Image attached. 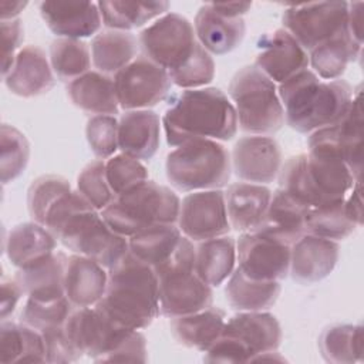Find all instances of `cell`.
<instances>
[{
  "label": "cell",
  "mask_w": 364,
  "mask_h": 364,
  "mask_svg": "<svg viewBox=\"0 0 364 364\" xmlns=\"http://www.w3.org/2000/svg\"><path fill=\"white\" fill-rule=\"evenodd\" d=\"M67 94L71 102L92 115H117L119 104L115 92L114 77L90 70L68 82Z\"/></svg>",
  "instance_id": "27"
},
{
  "label": "cell",
  "mask_w": 364,
  "mask_h": 364,
  "mask_svg": "<svg viewBox=\"0 0 364 364\" xmlns=\"http://www.w3.org/2000/svg\"><path fill=\"white\" fill-rule=\"evenodd\" d=\"M71 191L70 182L58 175H43L34 179L27 192V209L31 219L44 225L54 203Z\"/></svg>",
  "instance_id": "42"
},
{
  "label": "cell",
  "mask_w": 364,
  "mask_h": 364,
  "mask_svg": "<svg viewBox=\"0 0 364 364\" xmlns=\"http://www.w3.org/2000/svg\"><path fill=\"white\" fill-rule=\"evenodd\" d=\"M38 9L47 27L63 38L91 37L102 24L94 1H41Z\"/></svg>",
  "instance_id": "19"
},
{
  "label": "cell",
  "mask_w": 364,
  "mask_h": 364,
  "mask_svg": "<svg viewBox=\"0 0 364 364\" xmlns=\"http://www.w3.org/2000/svg\"><path fill=\"white\" fill-rule=\"evenodd\" d=\"M255 65L273 82H283L309 65L307 51L284 30L260 37Z\"/></svg>",
  "instance_id": "17"
},
{
  "label": "cell",
  "mask_w": 364,
  "mask_h": 364,
  "mask_svg": "<svg viewBox=\"0 0 364 364\" xmlns=\"http://www.w3.org/2000/svg\"><path fill=\"white\" fill-rule=\"evenodd\" d=\"M363 47L358 46L346 31L320 46L313 48L309 54V64L313 67V73L323 80H338L348 63L361 55Z\"/></svg>",
  "instance_id": "35"
},
{
  "label": "cell",
  "mask_w": 364,
  "mask_h": 364,
  "mask_svg": "<svg viewBox=\"0 0 364 364\" xmlns=\"http://www.w3.org/2000/svg\"><path fill=\"white\" fill-rule=\"evenodd\" d=\"M161 125L152 109L124 111L118 119V149L139 161L151 159L161 144Z\"/></svg>",
  "instance_id": "21"
},
{
  "label": "cell",
  "mask_w": 364,
  "mask_h": 364,
  "mask_svg": "<svg viewBox=\"0 0 364 364\" xmlns=\"http://www.w3.org/2000/svg\"><path fill=\"white\" fill-rule=\"evenodd\" d=\"M119 108L124 111L149 109L168 95L172 81L165 68L146 55H136L114 75Z\"/></svg>",
  "instance_id": "13"
},
{
  "label": "cell",
  "mask_w": 364,
  "mask_h": 364,
  "mask_svg": "<svg viewBox=\"0 0 364 364\" xmlns=\"http://www.w3.org/2000/svg\"><path fill=\"white\" fill-rule=\"evenodd\" d=\"M68 256L55 250L43 260L21 267L14 274V280L23 293L30 299L53 300L65 296L64 279Z\"/></svg>",
  "instance_id": "26"
},
{
  "label": "cell",
  "mask_w": 364,
  "mask_h": 364,
  "mask_svg": "<svg viewBox=\"0 0 364 364\" xmlns=\"http://www.w3.org/2000/svg\"><path fill=\"white\" fill-rule=\"evenodd\" d=\"M162 125L171 146L200 138L230 141L239 128L233 104L216 87L176 94L162 117Z\"/></svg>",
  "instance_id": "2"
},
{
  "label": "cell",
  "mask_w": 364,
  "mask_h": 364,
  "mask_svg": "<svg viewBox=\"0 0 364 364\" xmlns=\"http://www.w3.org/2000/svg\"><path fill=\"white\" fill-rule=\"evenodd\" d=\"M64 331L82 357L101 361L148 360L146 340L139 330L124 327L98 307H74L64 323Z\"/></svg>",
  "instance_id": "5"
},
{
  "label": "cell",
  "mask_w": 364,
  "mask_h": 364,
  "mask_svg": "<svg viewBox=\"0 0 364 364\" xmlns=\"http://www.w3.org/2000/svg\"><path fill=\"white\" fill-rule=\"evenodd\" d=\"M338 250L334 240L304 233L290 247L289 273L300 284L317 283L334 270Z\"/></svg>",
  "instance_id": "18"
},
{
  "label": "cell",
  "mask_w": 364,
  "mask_h": 364,
  "mask_svg": "<svg viewBox=\"0 0 364 364\" xmlns=\"http://www.w3.org/2000/svg\"><path fill=\"white\" fill-rule=\"evenodd\" d=\"M348 3L318 1L286 6L282 23L283 28L306 50L348 31Z\"/></svg>",
  "instance_id": "11"
},
{
  "label": "cell",
  "mask_w": 364,
  "mask_h": 364,
  "mask_svg": "<svg viewBox=\"0 0 364 364\" xmlns=\"http://www.w3.org/2000/svg\"><path fill=\"white\" fill-rule=\"evenodd\" d=\"M344 200L346 199L310 208L306 216V233L334 242L348 237L357 226L347 218Z\"/></svg>",
  "instance_id": "40"
},
{
  "label": "cell",
  "mask_w": 364,
  "mask_h": 364,
  "mask_svg": "<svg viewBox=\"0 0 364 364\" xmlns=\"http://www.w3.org/2000/svg\"><path fill=\"white\" fill-rule=\"evenodd\" d=\"M87 142L98 159H109L118 149V119L114 115H92L85 127Z\"/></svg>",
  "instance_id": "47"
},
{
  "label": "cell",
  "mask_w": 364,
  "mask_h": 364,
  "mask_svg": "<svg viewBox=\"0 0 364 364\" xmlns=\"http://www.w3.org/2000/svg\"><path fill=\"white\" fill-rule=\"evenodd\" d=\"M57 239L37 222H24L14 226L6 239V255L16 267H27L55 252Z\"/></svg>",
  "instance_id": "29"
},
{
  "label": "cell",
  "mask_w": 364,
  "mask_h": 364,
  "mask_svg": "<svg viewBox=\"0 0 364 364\" xmlns=\"http://www.w3.org/2000/svg\"><path fill=\"white\" fill-rule=\"evenodd\" d=\"M0 363H47L43 334L23 323L3 320L0 326Z\"/></svg>",
  "instance_id": "33"
},
{
  "label": "cell",
  "mask_w": 364,
  "mask_h": 364,
  "mask_svg": "<svg viewBox=\"0 0 364 364\" xmlns=\"http://www.w3.org/2000/svg\"><path fill=\"white\" fill-rule=\"evenodd\" d=\"M323 358L334 364H353L363 361V326L334 324L318 337Z\"/></svg>",
  "instance_id": "38"
},
{
  "label": "cell",
  "mask_w": 364,
  "mask_h": 364,
  "mask_svg": "<svg viewBox=\"0 0 364 364\" xmlns=\"http://www.w3.org/2000/svg\"><path fill=\"white\" fill-rule=\"evenodd\" d=\"M77 191L97 209H105L115 198L111 191L107 173L105 162L102 159H95L87 164L77 178Z\"/></svg>",
  "instance_id": "45"
},
{
  "label": "cell",
  "mask_w": 364,
  "mask_h": 364,
  "mask_svg": "<svg viewBox=\"0 0 364 364\" xmlns=\"http://www.w3.org/2000/svg\"><path fill=\"white\" fill-rule=\"evenodd\" d=\"M272 199V191L260 183L236 182L228 186L225 202L230 228L253 232L263 220Z\"/></svg>",
  "instance_id": "23"
},
{
  "label": "cell",
  "mask_w": 364,
  "mask_h": 364,
  "mask_svg": "<svg viewBox=\"0 0 364 364\" xmlns=\"http://www.w3.org/2000/svg\"><path fill=\"white\" fill-rule=\"evenodd\" d=\"M210 6L216 13L229 18H236L247 13L252 3H210Z\"/></svg>",
  "instance_id": "53"
},
{
  "label": "cell",
  "mask_w": 364,
  "mask_h": 364,
  "mask_svg": "<svg viewBox=\"0 0 364 364\" xmlns=\"http://www.w3.org/2000/svg\"><path fill=\"white\" fill-rule=\"evenodd\" d=\"M290 247L259 232H243L236 242L237 267L250 279L280 282L289 274Z\"/></svg>",
  "instance_id": "15"
},
{
  "label": "cell",
  "mask_w": 364,
  "mask_h": 364,
  "mask_svg": "<svg viewBox=\"0 0 364 364\" xmlns=\"http://www.w3.org/2000/svg\"><path fill=\"white\" fill-rule=\"evenodd\" d=\"M282 327L267 311H239L225 321L220 337L206 350V363H252L277 351Z\"/></svg>",
  "instance_id": "8"
},
{
  "label": "cell",
  "mask_w": 364,
  "mask_h": 364,
  "mask_svg": "<svg viewBox=\"0 0 364 364\" xmlns=\"http://www.w3.org/2000/svg\"><path fill=\"white\" fill-rule=\"evenodd\" d=\"M44 226L64 247L98 262L105 269L117 264L129 252L128 237L112 230L78 191H71L54 203Z\"/></svg>",
  "instance_id": "1"
},
{
  "label": "cell",
  "mask_w": 364,
  "mask_h": 364,
  "mask_svg": "<svg viewBox=\"0 0 364 364\" xmlns=\"http://www.w3.org/2000/svg\"><path fill=\"white\" fill-rule=\"evenodd\" d=\"M282 149L276 139L266 135L240 138L232 149V169L243 182L269 183L283 165Z\"/></svg>",
  "instance_id": "16"
},
{
  "label": "cell",
  "mask_w": 364,
  "mask_h": 364,
  "mask_svg": "<svg viewBox=\"0 0 364 364\" xmlns=\"http://www.w3.org/2000/svg\"><path fill=\"white\" fill-rule=\"evenodd\" d=\"M344 212L347 218L358 228L363 223V205H361V182H355L344 200Z\"/></svg>",
  "instance_id": "51"
},
{
  "label": "cell",
  "mask_w": 364,
  "mask_h": 364,
  "mask_svg": "<svg viewBox=\"0 0 364 364\" xmlns=\"http://www.w3.org/2000/svg\"><path fill=\"white\" fill-rule=\"evenodd\" d=\"M307 212L309 208L279 188L272 192L266 215L253 232H259L291 246L306 233Z\"/></svg>",
  "instance_id": "22"
},
{
  "label": "cell",
  "mask_w": 364,
  "mask_h": 364,
  "mask_svg": "<svg viewBox=\"0 0 364 364\" xmlns=\"http://www.w3.org/2000/svg\"><path fill=\"white\" fill-rule=\"evenodd\" d=\"M236 240L229 236L200 240L195 246V272L210 287L220 286L235 270Z\"/></svg>",
  "instance_id": "30"
},
{
  "label": "cell",
  "mask_w": 364,
  "mask_h": 364,
  "mask_svg": "<svg viewBox=\"0 0 364 364\" xmlns=\"http://www.w3.org/2000/svg\"><path fill=\"white\" fill-rule=\"evenodd\" d=\"M199 44L215 55H223L233 51L243 41L246 24L242 17L229 18L216 13L210 3L203 4L193 23Z\"/></svg>",
  "instance_id": "25"
},
{
  "label": "cell",
  "mask_w": 364,
  "mask_h": 364,
  "mask_svg": "<svg viewBox=\"0 0 364 364\" xmlns=\"http://www.w3.org/2000/svg\"><path fill=\"white\" fill-rule=\"evenodd\" d=\"M41 334L46 346L47 363L64 364V363H73L81 358V355L75 351V348L68 341L64 331V326L46 330Z\"/></svg>",
  "instance_id": "48"
},
{
  "label": "cell",
  "mask_w": 364,
  "mask_h": 364,
  "mask_svg": "<svg viewBox=\"0 0 364 364\" xmlns=\"http://www.w3.org/2000/svg\"><path fill=\"white\" fill-rule=\"evenodd\" d=\"M108 272L98 262L81 256H68L64 291L74 307H92L105 293Z\"/></svg>",
  "instance_id": "24"
},
{
  "label": "cell",
  "mask_w": 364,
  "mask_h": 364,
  "mask_svg": "<svg viewBox=\"0 0 364 364\" xmlns=\"http://www.w3.org/2000/svg\"><path fill=\"white\" fill-rule=\"evenodd\" d=\"M168 74L172 84L183 90L203 88L212 82L215 77V61L212 55L198 44L193 54L181 67L168 71Z\"/></svg>",
  "instance_id": "44"
},
{
  "label": "cell",
  "mask_w": 364,
  "mask_h": 364,
  "mask_svg": "<svg viewBox=\"0 0 364 364\" xmlns=\"http://www.w3.org/2000/svg\"><path fill=\"white\" fill-rule=\"evenodd\" d=\"M337 131V142L343 156L353 172L355 181H361L363 171V109H361V92L360 87L354 90L353 101L343 115V118L334 124Z\"/></svg>",
  "instance_id": "37"
},
{
  "label": "cell",
  "mask_w": 364,
  "mask_h": 364,
  "mask_svg": "<svg viewBox=\"0 0 364 364\" xmlns=\"http://www.w3.org/2000/svg\"><path fill=\"white\" fill-rule=\"evenodd\" d=\"M225 321V311L209 306L196 313L171 318L169 328L179 344L205 353L220 337Z\"/></svg>",
  "instance_id": "28"
},
{
  "label": "cell",
  "mask_w": 364,
  "mask_h": 364,
  "mask_svg": "<svg viewBox=\"0 0 364 364\" xmlns=\"http://www.w3.org/2000/svg\"><path fill=\"white\" fill-rule=\"evenodd\" d=\"M237 127L250 135H273L284 125V109L276 84L256 65L242 67L230 80Z\"/></svg>",
  "instance_id": "10"
},
{
  "label": "cell",
  "mask_w": 364,
  "mask_h": 364,
  "mask_svg": "<svg viewBox=\"0 0 364 364\" xmlns=\"http://www.w3.org/2000/svg\"><path fill=\"white\" fill-rule=\"evenodd\" d=\"M182 232L176 223H164L145 228L128 237L129 252L141 262L156 267L175 252Z\"/></svg>",
  "instance_id": "34"
},
{
  "label": "cell",
  "mask_w": 364,
  "mask_h": 364,
  "mask_svg": "<svg viewBox=\"0 0 364 364\" xmlns=\"http://www.w3.org/2000/svg\"><path fill=\"white\" fill-rule=\"evenodd\" d=\"M169 183L182 192L212 191L228 185L229 151L215 139H191L171 151L165 162Z\"/></svg>",
  "instance_id": "9"
},
{
  "label": "cell",
  "mask_w": 364,
  "mask_h": 364,
  "mask_svg": "<svg viewBox=\"0 0 364 364\" xmlns=\"http://www.w3.org/2000/svg\"><path fill=\"white\" fill-rule=\"evenodd\" d=\"M3 80L10 92L23 98L43 95L54 87L51 64L44 50L33 44L17 53L10 71Z\"/></svg>",
  "instance_id": "20"
},
{
  "label": "cell",
  "mask_w": 364,
  "mask_h": 364,
  "mask_svg": "<svg viewBox=\"0 0 364 364\" xmlns=\"http://www.w3.org/2000/svg\"><path fill=\"white\" fill-rule=\"evenodd\" d=\"M277 94L287 125L300 134H311L343 118L354 88L344 80L321 81L306 68L280 82Z\"/></svg>",
  "instance_id": "3"
},
{
  "label": "cell",
  "mask_w": 364,
  "mask_h": 364,
  "mask_svg": "<svg viewBox=\"0 0 364 364\" xmlns=\"http://www.w3.org/2000/svg\"><path fill=\"white\" fill-rule=\"evenodd\" d=\"M158 277L159 314L173 318L212 306L213 291L195 272V246L182 236L168 260L154 267Z\"/></svg>",
  "instance_id": "6"
},
{
  "label": "cell",
  "mask_w": 364,
  "mask_h": 364,
  "mask_svg": "<svg viewBox=\"0 0 364 364\" xmlns=\"http://www.w3.org/2000/svg\"><path fill=\"white\" fill-rule=\"evenodd\" d=\"M95 307L124 327L146 328L159 314L158 277L154 267L128 252L108 269L107 289Z\"/></svg>",
  "instance_id": "4"
},
{
  "label": "cell",
  "mask_w": 364,
  "mask_h": 364,
  "mask_svg": "<svg viewBox=\"0 0 364 364\" xmlns=\"http://www.w3.org/2000/svg\"><path fill=\"white\" fill-rule=\"evenodd\" d=\"M138 44L144 55L166 71H172L193 54L199 41L186 17L166 13L139 33Z\"/></svg>",
  "instance_id": "12"
},
{
  "label": "cell",
  "mask_w": 364,
  "mask_h": 364,
  "mask_svg": "<svg viewBox=\"0 0 364 364\" xmlns=\"http://www.w3.org/2000/svg\"><path fill=\"white\" fill-rule=\"evenodd\" d=\"M74 306L67 296L53 300H37L27 297L20 314V323L43 333L46 330L64 326Z\"/></svg>",
  "instance_id": "43"
},
{
  "label": "cell",
  "mask_w": 364,
  "mask_h": 364,
  "mask_svg": "<svg viewBox=\"0 0 364 364\" xmlns=\"http://www.w3.org/2000/svg\"><path fill=\"white\" fill-rule=\"evenodd\" d=\"M102 24L111 30L129 31L166 14L168 1H98Z\"/></svg>",
  "instance_id": "36"
},
{
  "label": "cell",
  "mask_w": 364,
  "mask_h": 364,
  "mask_svg": "<svg viewBox=\"0 0 364 364\" xmlns=\"http://www.w3.org/2000/svg\"><path fill=\"white\" fill-rule=\"evenodd\" d=\"M1 75L6 77L10 71L17 53L21 50L20 46L24 38V30L20 18L1 20Z\"/></svg>",
  "instance_id": "49"
},
{
  "label": "cell",
  "mask_w": 364,
  "mask_h": 364,
  "mask_svg": "<svg viewBox=\"0 0 364 364\" xmlns=\"http://www.w3.org/2000/svg\"><path fill=\"white\" fill-rule=\"evenodd\" d=\"M138 40L129 31L104 30L91 40V60L97 71L115 75L128 65L138 51Z\"/></svg>",
  "instance_id": "32"
},
{
  "label": "cell",
  "mask_w": 364,
  "mask_h": 364,
  "mask_svg": "<svg viewBox=\"0 0 364 364\" xmlns=\"http://www.w3.org/2000/svg\"><path fill=\"white\" fill-rule=\"evenodd\" d=\"M280 290L279 282L255 280L236 267L229 276L225 296L236 311H266L277 301Z\"/></svg>",
  "instance_id": "31"
},
{
  "label": "cell",
  "mask_w": 364,
  "mask_h": 364,
  "mask_svg": "<svg viewBox=\"0 0 364 364\" xmlns=\"http://www.w3.org/2000/svg\"><path fill=\"white\" fill-rule=\"evenodd\" d=\"M347 27L350 37L363 47V3H348V18Z\"/></svg>",
  "instance_id": "52"
},
{
  "label": "cell",
  "mask_w": 364,
  "mask_h": 364,
  "mask_svg": "<svg viewBox=\"0 0 364 364\" xmlns=\"http://www.w3.org/2000/svg\"><path fill=\"white\" fill-rule=\"evenodd\" d=\"M107 181L114 195H121L125 191L148 181V169L139 159L118 154L105 162Z\"/></svg>",
  "instance_id": "46"
},
{
  "label": "cell",
  "mask_w": 364,
  "mask_h": 364,
  "mask_svg": "<svg viewBox=\"0 0 364 364\" xmlns=\"http://www.w3.org/2000/svg\"><path fill=\"white\" fill-rule=\"evenodd\" d=\"M23 294L21 287L14 279H1V320H6L14 311Z\"/></svg>",
  "instance_id": "50"
},
{
  "label": "cell",
  "mask_w": 364,
  "mask_h": 364,
  "mask_svg": "<svg viewBox=\"0 0 364 364\" xmlns=\"http://www.w3.org/2000/svg\"><path fill=\"white\" fill-rule=\"evenodd\" d=\"M179 206L181 199L171 188L148 179L117 195L101 216L112 230L131 237L149 226L176 223Z\"/></svg>",
  "instance_id": "7"
},
{
  "label": "cell",
  "mask_w": 364,
  "mask_h": 364,
  "mask_svg": "<svg viewBox=\"0 0 364 364\" xmlns=\"http://www.w3.org/2000/svg\"><path fill=\"white\" fill-rule=\"evenodd\" d=\"M178 228L191 240L200 242L225 236L230 230L225 192L196 191L181 200Z\"/></svg>",
  "instance_id": "14"
},
{
  "label": "cell",
  "mask_w": 364,
  "mask_h": 364,
  "mask_svg": "<svg viewBox=\"0 0 364 364\" xmlns=\"http://www.w3.org/2000/svg\"><path fill=\"white\" fill-rule=\"evenodd\" d=\"M91 48L78 38H55L50 46V64L58 80L71 82L91 67Z\"/></svg>",
  "instance_id": "39"
},
{
  "label": "cell",
  "mask_w": 364,
  "mask_h": 364,
  "mask_svg": "<svg viewBox=\"0 0 364 364\" xmlns=\"http://www.w3.org/2000/svg\"><path fill=\"white\" fill-rule=\"evenodd\" d=\"M0 152L1 182L9 183L24 172L30 159V144L17 128L3 124L0 128Z\"/></svg>",
  "instance_id": "41"
},
{
  "label": "cell",
  "mask_w": 364,
  "mask_h": 364,
  "mask_svg": "<svg viewBox=\"0 0 364 364\" xmlns=\"http://www.w3.org/2000/svg\"><path fill=\"white\" fill-rule=\"evenodd\" d=\"M27 6V1H10V0H1V20H13L18 18V14L24 10Z\"/></svg>",
  "instance_id": "54"
}]
</instances>
